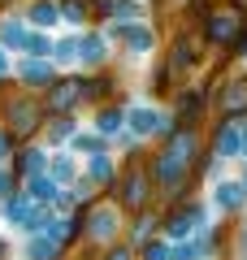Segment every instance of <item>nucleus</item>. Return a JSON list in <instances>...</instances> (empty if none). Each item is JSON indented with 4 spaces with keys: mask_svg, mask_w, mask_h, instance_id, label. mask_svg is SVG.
Instances as JSON below:
<instances>
[{
    "mask_svg": "<svg viewBox=\"0 0 247 260\" xmlns=\"http://www.w3.org/2000/svg\"><path fill=\"white\" fill-rule=\"evenodd\" d=\"M35 126H39V109H35L30 100L9 104V130H13V139H26Z\"/></svg>",
    "mask_w": 247,
    "mask_h": 260,
    "instance_id": "nucleus-1",
    "label": "nucleus"
},
{
    "mask_svg": "<svg viewBox=\"0 0 247 260\" xmlns=\"http://www.w3.org/2000/svg\"><path fill=\"white\" fill-rule=\"evenodd\" d=\"M182 174H187V165L174 156V152H165V156L156 160V178H161L165 191H178V186H182Z\"/></svg>",
    "mask_w": 247,
    "mask_h": 260,
    "instance_id": "nucleus-2",
    "label": "nucleus"
},
{
    "mask_svg": "<svg viewBox=\"0 0 247 260\" xmlns=\"http://www.w3.org/2000/svg\"><path fill=\"white\" fill-rule=\"evenodd\" d=\"M78 95H82V83H74V78H70V83H56L52 91H48V109H52V113H65Z\"/></svg>",
    "mask_w": 247,
    "mask_h": 260,
    "instance_id": "nucleus-3",
    "label": "nucleus"
},
{
    "mask_svg": "<svg viewBox=\"0 0 247 260\" xmlns=\"http://www.w3.org/2000/svg\"><path fill=\"white\" fill-rule=\"evenodd\" d=\"M113 35H117L121 44H130L135 52L152 48V30H147V26H126V22H113Z\"/></svg>",
    "mask_w": 247,
    "mask_h": 260,
    "instance_id": "nucleus-4",
    "label": "nucleus"
},
{
    "mask_svg": "<svg viewBox=\"0 0 247 260\" xmlns=\"http://www.w3.org/2000/svg\"><path fill=\"white\" fill-rule=\"evenodd\" d=\"M22 83L48 87V83H52V65H48V61H22Z\"/></svg>",
    "mask_w": 247,
    "mask_h": 260,
    "instance_id": "nucleus-5",
    "label": "nucleus"
},
{
    "mask_svg": "<svg viewBox=\"0 0 247 260\" xmlns=\"http://www.w3.org/2000/svg\"><path fill=\"white\" fill-rule=\"evenodd\" d=\"M87 230H91V239H109V234L117 230V217H113V208H96L91 221H87Z\"/></svg>",
    "mask_w": 247,
    "mask_h": 260,
    "instance_id": "nucleus-6",
    "label": "nucleus"
},
{
    "mask_svg": "<svg viewBox=\"0 0 247 260\" xmlns=\"http://www.w3.org/2000/svg\"><path fill=\"white\" fill-rule=\"evenodd\" d=\"M143 191H147V178H143V169H130V174H126V186H121L126 204H143Z\"/></svg>",
    "mask_w": 247,
    "mask_h": 260,
    "instance_id": "nucleus-7",
    "label": "nucleus"
},
{
    "mask_svg": "<svg viewBox=\"0 0 247 260\" xmlns=\"http://www.w3.org/2000/svg\"><path fill=\"white\" fill-rule=\"evenodd\" d=\"M212 200H217V208H226V213H234V208L243 204V186H234V182H221L217 191H212Z\"/></svg>",
    "mask_w": 247,
    "mask_h": 260,
    "instance_id": "nucleus-8",
    "label": "nucleus"
},
{
    "mask_svg": "<svg viewBox=\"0 0 247 260\" xmlns=\"http://www.w3.org/2000/svg\"><path fill=\"white\" fill-rule=\"evenodd\" d=\"M217 152H221V156H234V152H243V130H238V126L217 130Z\"/></svg>",
    "mask_w": 247,
    "mask_h": 260,
    "instance_id": "nucleus-9",
    "label": "nucleus"
},
{
    "mask_svg": "<svg viewBox=\"0 0 247 260\" xmlns=\"http://www.w3.org/2000/svg\"><path fill=\"white\" fill-rule=\"evenodd\" d=\"M130 126H135V135H152V130H161V113H152V109H130Z\"/></svg>",
    "mask_w": 247,
    "mask_h": 260,
    "instance_id": "nucleus-10",
    "label": "nucleus"
},
{
    "mask_svg": "<svg viewBox=\"0 0 247 260\" xmlns=\"http://www.w3.org/2000/svg\"><path fill=\"white\" fill-rule=\"evenodd\" d=\"M195 225H200V208H187V213H178L174 221H169V234H174V239H187Z\"/></svg>",
    "mask_w": 247,
    "mask_h": 260,
    "instance_id": "nucleus-11",
    "label": "nucleus"
},
{
    "mask_svg": "<svg viewBox=\"0 0 247 260\" xmlns=\"http://www.w3.org/2000/svg\"><path fill=\"white\" fill-rule=\"evenodd\" d=\"M56 247H61V243H56L52 234H39V239H30L26 256H30V260H52V256H56Z\"/></svg>",
    "mask_w": 247,
    "mask_h": 260,
    "instance_id": "nucleus-12",
    "label": "nucleus"
},
{
    "mask_svg": "<svg viewBox=\"0 0 247 260\" xmlns=\"http://www.w3.org/2000/svg\"><path fill=\"white\" fill-rule=\"evenodd\" d=\"M234 18H221V13H217V18H208V39H212V44H226V39H234Z\"/></svg>",
    "mask_w": 247,
    "mask_h": 260,
    "instance_id": "nucleus-13",
    "label": "nucleus"
},
{
    "mask_svg": "<svg viewBox=\"0 0 247 260\" xmlns=\"http://www.w3.org/2000/svg\"><path fill=\"white\" fill-rule=\"evenodd\" d=\"M221 109H226V113H243V109H247V83L226 87V95H221Z\"/></svg>",
    "mask_w": 247,
    "mask_h": 260,
    "instance_id": "nucleus-14",
    "label": "nucleus"
},
{
    "mask_svg": "<svg viewBox=\"0 0 247 260\" xmlns=\"http://www.w3.org/2000/svg\"><path fill=\"white\" fill-rule=\"evenodd\" d=\"M22 22H13V18H5L0 22V48H22Z\"/></svg>",
    "mask_w": 247,
    "mask_h": 260,
    "instance_id": "nucleus-15",
    "label": "nucleus"
},
{
    "mask_svg": "<svg viewBox=\"0 0 247 260\" xmlns=\"http://www.w3.org/2000/svg\"><path fill=\"white\" fill-rule=\"evenodd\" d=\"M30 213H35V208H30V200H5V217H9L13 225H26Z\"/></svg>",
    "mask_w": 247,
    "mask_h": 260,
    "instance_id": "nucleus-16",
    "label": "nucleus"
},
{
    "mask_svg": "<svg viewBox=\"0 0 247 260\" xmlns=\"http://www.w3.org/2000/svg\"><path fill=\"white\" fill-rule=\"evenodd\" d=\"M100 9L109 13L113 22H117V18H135V13H139V5H135V0H100Z\"/></svg>",
    "mask_w": 247,
    "mask_h": 260,
    "instance_id": "nucleus-17",
    "label": "nucleus"
},
{
    "mask_svg": "<svg viewBox=\"0 0 247 260\" xmlns=\"http://www.w3.org/2000/svg\"><path fill=\"white\" fill-rule=\"evenodd\" d=\"M169 152H174L182 165H191V156H195V135H178V139L169 143Z\"/></svg>",
    "mask_w": 247,
    "mask_h": 260,
    "instance_id": "nucleus-18",
    "label": "nucleus"
},
{
    "mask_svg": "<svg viewBox=\"0 0 247 260\" xmlns=\"http://www.w3.org/2000/svg\"><path fill=\"white\" fill-rule=\"evenodd\" d=\"M48 178H52V182H70V178H74V160H70V156L48 160Z\"/></svg>",
    "mask_w": 247,
    "mask_h": 260,
    "instance_id": "nucleus-19",
    "label": "nucleus"
},
{
    "mask_svg": "<svg viewBox=\"0 0 247 260\" xmlns=\"http://www.w3.org/2000/svg\"><path fill=\"white\" fill-rule=\"evenodd\" d=\"M30 22H39V26H52V22H56V5H48V0L30 5Z\"/></svg>",
    "mask_w": 247,
    "mask_h": 260,
    "instance_id": "nucleus-20",
    "label": "nucleus"
},
{
    "mask_svg": "<svg viewBox=\"0 0 247 260\" xmlns=\"http://www.w3.org/2000/svg\"><path fill=\"white\" fill-rule=\"evenodd\" d=\"M78 56H82V61H87V65H96V61H104V44H100V39H87V44L78 48Z\"/></svg>",
    "mask_w": 247,
    "mask_h": 260,
    "instance_id": "nucleus-21",
    "label": "nucleus"
},
{
    "mask_svg": "<svg viewBox=\"0 0 247 260\" xmlns=\"http://www.w3.org/2000/svg\"><path fill=\"white\" fill-rule=\"evenodd\" d=\"M30 195H35V200H52L56 182H52V178H30Z\"/></svg>",
    "mask_w": 247,
    "mask_h": 260,
    "instance_id": "nucleus-22",
    "label": "nucleus"
},
{
    "mask_svg": "<svg viewBox=\"0 0 247 260\" xmlns=\"http://www.w3.org/2000/svg\"><path fill=\"white\" fill-rule=\"evenodd\" d=\"M22 48H26L30 56H48V52H52V44H48L44 35H30V39H22Z\"/></svg>",
    "mask_w": 247,
    "mask_h": 260,
    "instance_id": "nucleus-23",
    "label": "nucleus"
},
{
    "mask_svg": "<svg viewBox=\"0 0 247 260\" xmlns=\"http://www.w3.org/2000/svg\"><path fill=\"white\" fill-rule=\"evenodd\" d=\"M74 148H78V152H91V156H96V152H100L104 143L96 139V135H74Z\"/></svg>",
    "mask_w": 247,
    "mask_h": 260,
    "instance_id": "nucleus-24",
    "label": "nucleus"
},
{
    "mask_svg": "<svg viewBox=\"0 0 247 260\" xmlns=\"http://www.w3.org/2000/svg\"><path fill=\"white\" fill-rule=\"evenodd\" d=\"M52 52H56V61H74V56H78V48H74V39H61Z\"/></svg>",
    "mask_w": 247,
    "mask_h": 260,
    "instance_id": "nucleus-25",
    "label": "nucleus"
},
{
    "mask_svg": "<svg viewBox=\"0 0 247 260\" xmlns=\"http://www.w3.org/2000/svg\"><path fill=\"white\" fill-rule=\"evenodd\" d=\"M109 174H113V169H109V160H104L100 152H96V160H91V178H96V182H104Z\"/></svg>",
    "mask_w": 247,
    "mask_h": 260,
    "instance_id": "nucleus-26",
    "label": "nucleus"
},
{
    "mask_svg": "<svg viewBox=\"0 0 247 260\" xmlns=\"http://www.w3.org/2000/svg\"><path fill=\"white\" fill-rule=\"evenodd\" d=\"M143 256H147V260H169V247H165V243H147Z\"/></svg>",
    "mask_w": 247,
    "mask_h": 260,
    "instance_id": "nucleus-27",
    "label": "nucleus"
},
{
    "mask_svg": "<svg viewBox=\"0 0 247 260\" xmlns=\"http://www.w3.org/2000/svg\"><path fill=\"white\" fill-rule=\"evenodd\" d=\"M117 126H121V113H117V109H109V113L100 117V130H117Z\"/></svg>",
    "mask_w": 247,
    "mask_h": 260,
    "instance_id": "nucleus-28",
    "label": "nucleus"
},
{
    "mask_svg": "<svg viewBox=\"0 0 247 260\" xmlns=\"http://www.w3.org/2000/svg\"><path fill=\"white\" fill-rule=\"evenodd\" d=\"M65 18H70V22L82 18V5H78V0H65Z\"/></svg>",
    "mask_w": 247,
    "mask_h": 260,
    "instance_id": "nucleus-29",
    "label": "nucleus"
},
{
    "mask_svg": "<svg viewBox=\"0 0 247 260\" xmlns=\"http://www.w3.org/2000/svg\"><path fill=\"white\" fill-rule=\"evenodd\" d=\"M39 165H44V152H30V156H26V169H30V174H35Z\"/></svg>",
    "mask_w": 247,
    "mask_h": 260,
    "instance_id": "nucleus-30",
    "label": "nucleus"
},
{
    "mask_svg": "<svg viewBox=\"0 0 247 260\" xmlns=\"http://www.w3.org/2000/svg\"><path fill=\"white\" fill-rule=\"evenodd\" d=\"M5 152H9V135H5V130H0V156H5Z\"/></svg>",
    "mask_w": 247,
    "mask_h": 260,
    "instance_id": "nucleus-31",
    "label": "nucleus"
},
{
    "mask_svg": "<svg viewBox=\"0 0 247 260\" xmlns=\"http://www.w3.org/2000/svg\"><path fill=\"white\" fill-rule=\"evenodd\" d=\"M109 260H130V251H109Z\"/></svg>",
    "mask_w": 247,
    "mask_h": 260,
    "instance_id": "nucleus-32",
    "label": "nucleus"
},
{
    "mask_svg": "<svg viewBox=\"0 0 247 260\" xmlns=\"http://www.w3.org/2000/svg\"><path fill=\"white\" fill-rule=\"evenodd\" d=\"M5 70H9V61H5V48H0V78H5Z\"/></svg>",
    "mask_w": 247,
    "mask_h": 260,
    "instance_id": "nucleus-33",
    "label": "nucleus"
},
{
    "mask_svg": "<svg viewBox=\"0 0 247 260\" xmlns=\"http://www.w3.org/2000/svg\"><path fill=\"white\" fill-rule=\"evenodd\" d=\"M0 195H9V178L5 174H0Z\"/></svg>",
    "mask_w": 247,
    "mask_h": 260,
    "instance_id": "nucleus-34",
    "label": "nucleus"
},
{
    "mask_svg": "<svg viewBox=\"0 0 247 260\" xmlns=\"http://www.w3.org/2000/svg\"><path fill=\"white\" fill-rule=\"evenodd\" d=\"M243 152H247V130H243Z\"/></svg>",
    "mask_w": 247,
    "mask_h": 260,
    "instance_id": "nucleus-35",
    "label": "nucleus"
},
{
    "mask_svg": "<svg viewBox=\"0 0 247 260\" xmlns=\"http://www.w3.org/2000/svg\"><path fill=\"white\" fill-rule=\"evenodd\" d=\"M0 251H5V243H0Z\"/></svg>",
    "mask_w": 247,
    "mask_h": 260,
    "instance_id": "nucleus-36",
    "label": "nucleus"
},
{
    "mask_svg": "<svg viewBox=\"0 0 247 260\" xmlns=\"http://www.w3.org/2000/svg\"><path fill=\"white\" fill-rule=\"evenodd\" d=\"M243 52H247V44H243Z\"/></svg>",
    "mask_w": 247,
    "mask_h": 260,
    "instance_id": "nucleus-37",
    "label": "nucleus"
},
{
    "mask_svg": "<svg viewBox=\"0 0 247 260\" xmlns=\"http://www.w3.org/2000/svg\"><path fill=\"white\" fill-rule=\"evenodd\" d=\"M243 182H247V178H243Z\"/></svg>",
    "mask_w": 247,
    "mask_h": 260,
    "instance_id": "nucleus-38",
    "label": "nucleus"
}]
</instances>
